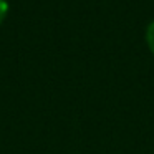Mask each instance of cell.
<instances>
[{
	"label": "cell",
	"mask_w": 154,
	"mask_h": 154,
	"mask_svg": "<svg viewBox=\"0 0 154 154\" xmlns=\"http://www.w3.org/2000/svg\"><path fill=\"white\" fill-rule=\"evenodd\" d=\"M146 43H147V47H149L151 53L154 55V20L151 22L146 28Z\"/></svg>",
	"instance_id": "6da1fadb"
},
{
	"label": "cell",
	"mask_w": 154,
	"mask_h": 154,
	"mask_svg": "<svg viewBox=\"0 0 154 154\" xmlns=\"http://www.w3.org/2000/svg\"><path fill=\"white\" fill-rule=\"evenodd\" d=\"M7 12H8V4L5 2V0H0V23L5 20Z\"/></svg>",
	"instance_id": "7a4b0ae2"
}]
</instances>
